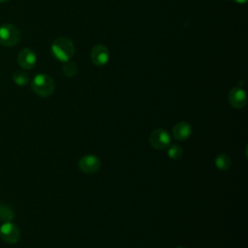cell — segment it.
Listing matches in <instances>:
<instances>
[{
    "instance_id": "1",
    "label": "cell",
    "mask_w": 248,
    "mask_h": 248,
    "mask_svg": "<svg viewBox=\"0 0 248 248\" xmlns=\"http://www.w3.org/2000/svg\"><path fill=\"white\" fill-rule=\"evenodd\" d=\"M52 54L56 59L66 62L69 61L75 54V46L73 42L65 37L57 38L51 46Z\"/></svg>"
},
{
    "instance_id": "2",
    "label": "cell",
    "mask_w": 248,
    "mask_h": 248,
    "mask_svg": "<svg viewBox=\"0 0 248 248\" xmlns=\"http://www.w3.org/2000/svg\"><path fill=\"white\" fill-rule=\"evenodd\" d=\"M32 90L41 97L50 96L55 89V83L52 78L46 74H38L31 82Z\"/></svg>"
},
{
    "instance_id": "3",
    "label": "cell",
    "mask_w": 248,
    "mask_h": 248,
    "mask_svg": "<svg viewBox=\"0 0 248 248\" xmlns=\"http://www.w3.org/2000/svg\"><path fill=\"white\" fill-rule=\"evenodd\" d=\"M20 41V30L12 23L0 26V44L5 46H14Z\"/></svg>"
},
{
    "instance_id": "4",
    "label": "cell",
    "mask_w": 248,
    "mask_h": 248,
    "mask_svg": "<svg viewBox=\"0 0 248 248\" xmlns=\"http://www.w3.org/2000/svg\"><path fill=\"white\" fill-rule=\"evenodd\" d=\"M170 141L171 139L170 134L161 128L154 130L149 137V142L151 146L158 150H163L169 147V145H170Z\"/></svg>"
},
{
    "instance_id": "5",
    "label": "cell",
    "mask_w": 248,
    "mask_h": 248,
    "mask_svg": "<svg viewBox=\"0 0 248 248\" xmlns=\"http://www.w3.org/2000/svg\"><path fill=\"white\" fill-rule=\"evenodd\" d=\"M0 237L8 244H15L19 240L20 232L18 228L12 222H4L0 227Z\"/></svg>"
},
{
    "instance_id": "6",
    "label": "cell",
    "mask_w": 248,
    "mask_h": 248,
    "mask_svg": "<svg viewBox=\"0 0 248 248\" xmlns=\"http://www.w3.org/2000/svg\"><path fill=\"white\" fill-rule=\"evenodd\" d=\"M101 167V161L100 159L95 155H85L80 158L78 162V168L79 170L84 173H94L99 170Z\"/></svg>"
},
{
    "instance_id": "7",
    "label": "cell",
    "mask_w": 248,
    "mask_h": 248,
    "mask_svg": "<svg viewBox=\"0 0 248 248\" xmlns=\"http://www.w3.org/2000/svg\"><path fill=\"white\" fill-rule=\"evenodd\" d=\"M91 60L96 66H104L109 59V51L108 47L103 44L94 46L90 52Z\"/></svg>"
},
{
    "instance_id": "8",
    "label": "cell",
    "mask_w": 248,
    "mask_h": 248,
    "mask_svg": "<svg viewBox=\"0 0 248 248\" xmlns=\"http://www.w3.org/2000/svg\"><path fill=\"white\" fill-rule=\"evenodd\" d=\"M36 54L30 48H22L17 54V63L23 70H31L36 64Z\"/></svg>"
},
{
    "instance_id": "9",
    "label": "cell",
    "mask_w": 248,
    "mask_h": 248,
    "mask_svg": "<svg viewBox=\"0 0 248 248\" xmlns=\"http://www.w3.org/2000/svg\"><path fill=\"white\" fill-rule=\"evenodd\" d=\"M229 102L235 108H243L247 103L245 91L241 87H233L229 92Z\"/></svg>"
},
{
    "instance_id": "10",
    "label": "cell",
    "mask_w": 248,
    "mask_h": 248,
    "mask_svg": "<svg viewBox=\"0 0 248 248\" xmlns=\"http://www.w3.org/2000/svg\"><path fill=\"white\" fill-rule=\"evenodd\" d=\"M192 126L186 121L176 123L172 129V135L174 139L177 140H185L189 139L190 136L192 135Z\"/></svg>"
},
{
    "instance_id": "11",
    "label": "cell",
    "mask_w": 248,
    "mask_h": 248,
    "mask_svg": "<svg viewBox=\"0 0 248 248\" xmlns=\"http://www.w3.org/2000/svg\"><path fill=\"white\" fill-rule=\"evenodd\" d=\"M214 164L217 169H219L221 170H227L232 166V159L229 155H227L225 153H221L215 157Z\"/></svg>"
},
{
    "instance_id": "12",
    "label": "cell",
    "mask_w": 248,
    "mask_h": 248,
    "mask_svg": "<svg viewBox=\"0 0 248 248\" xmlns=\"http://www.w3.org/2000/svg\"><path fill=\"white\" fill-rule=\"evenodd\" d=\"M12 78L14 82L18 86H25L29 83V75L22 69V70H16L13 73Z\"/></svg>"
},
{
    "instance_id": "13",
    "label": "cell",
    "mask_w": 248,
    "mask_h": 248,
    "mask_svg": "<svg viewBox=\"0 0 248 248\" xmlns=\"http://www.w3.org/2000/svg\"><path fill=\"white\" fill-rule=\"evenodd\" d=\"M62 72L64 74V76L68 77V78H72L75 77L78 73V67L74 62L66 61L64 62V64L62 65Z\"/></svg>"
},
{
    "instance_id": "14",
    "label": "cell",
    "mask_w": 248,
    "mask_h": 248,
    "mask_svg": "<svg viewBox=\"0 0 248 248\" xmlns=\"http://www.w3.org/2000/svg\"><path fill=\"white\" fill-rule=\"evenodd\" d=\"M14 219V211L7 204H0V220L10 222Z\"/></svg>"
},
{
    "instance_id": "15",
    "label": "cell",
    "mask_w": 248,
    "mask_h": 248,
    "mask_svg": "<svg viewBox=\"0 0 248 248\" xmlns=\"http://www.w3.org/2000/svg\"><path fill=\"white\" fill-rule=\"evenodd\" d=\"M182 155H183V150L179 145L177 144L169 145V148H168L169 158L172 160H179L182 157Z\"/></svg>"
},
{
    "instance_id": "16",
    "label": "cell",
    "mask_w": 248,
    "mask_h": 248,
    "mask_svg": "<svg viewBox=\"0 0 248 248\" xmlns=\"http://www.w3.org/2000/svg\"><path fill=\"white\" fill-rule=\"evenodd\" d=\"M236 3H239V4H244V3H246V1L247 0H234Z\"/></svg>"
},
{
    "instance_id": "17",
    "label": "cell",
    "mask_w": 248,
    "mask_h": 248,
    "mask_svg": "<svg viewBox=\"0 0 248 248\" xmlns=\"http://www.w3.org/2000/svg\"><path fill=\"white\" fill-rule=\"evenodd\" d=\"M10 0H0V3H5V2H8Z\"/></svg>"
},
{
    "instance_id": "18",
    "label": "cell",
    "mask_w": 248,
    "mask_h": 248,
    "mask_svg": "<svg viewBox=\"0 0 248 248\" xmlns=\"http://www.w3.org/2000/svg\"><path fill=\"white\" fill-rule=\"evenodd\" d=\"M176 248H185V247H176Z\"/></svg>"
}]
</instances>
